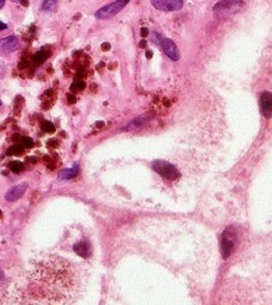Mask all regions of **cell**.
Returning a JSON list of instances; mask_svg holds the SVG:
<instances>
[{
    "label": "cell",
    "instance_id": "cell-4",
    "mask_svg": "<svg viewBox=\"0 0 272 305\" xmlns=\"http://www.w3.org/2000/svg\"><path fill=\"white\" fill-rule=\"evenodd\" d=\"M241 6L242 2L239 0H221L216 2L213 10L214 12L219 14H231L235 13Z\"/></svg>",
    "mask_w": 272,
    "mask_h": 305
},
{
    "label": "cell",
    "instance_id": "cell-20",
    "mask_svg": "<svg viewBox=\"0 0 272 305\" xmlns=\"http://www.w3.org/2000/svg\"><path fill=\"white\" fill-rule=\"evenodd\" d=\"M67 99H68L69 103L73 104V103H75V95H73V94H68Z\"/></svg>",
    "mask_w": 272,
    "mask_h": 305
},
{
    "label": "cell",
    "instance_id": "cell-11",
    "mask_svg": "<svg viewBox=\"0 0 272 305\" xmlns=\"http://www.w3.org/2000/svg\"><path fill=\"white\" fill-rule=\"evenodd\" d=\"M78 171H79V168H78V166L68 168V170L62 171V172L59 174V178L60 179H65V180L73 179V178H75V176L78 175Z\"/></svg>",
    "mask_w": 272,
    "mask_h": 305
},
{
    "label": "cell",
    "instance_id": "cell-1",
    "mask_svg": "<svg viewBox=\"0 0 272 305\" xmlns=\"http://www.w3.org/2000/svg\"><path fill=\"white\" fill-rule=\"evenodd\" d=\"M236 246V232L231 226L227 228L224 231L221 237V254L224 259H228L234 251Z\"/></svg>",
    "mask_w": 272,
    "mask_h": 305
},
{
    "label": "cell",
    "instance_id": "cell-10",
    "mask_svg": "<svg viewBox=\"0 0 272 305\" xmlns=\"http://www.w3.org/2000/svg\"><path fill=\"white\" fill-rule=\"evenodd\" d=\"M73 249H74V252L82 258H88L90 255V247L88 243L84 242V241H82V242H78L77 245H74Z\"/></svg>",
    "mask_w": 272,
    "mask_h": 305
},
{
    "label": "cell",
    "instance_id": "cell-9",
    "mask_svg": "<svg viewBox=\"0 0 272 305\" xmlns=\"http://www.w3.org/2000/svg\"><path fill=\"white\" fill-rule=\"evenodd\" d=\"M260 110H262V113L264 117H271L272 97L270 92H264L260 95Z\"/></svg>",
    "mask_w": 272,
    "mask_h": 305
},
{
    "label": "cell",
    "instance_id": "cell-12",
    "mask_svg": "<svg viewBox=\"0 0 272 305\" xmlns=\"http://www.w3.org/2000/svg\"><path fill=\"white\" fill-rule=\"evenodd\" d=\"M57 6V0H45L42 4V11H47V12H50V11H54Z\"/></svg>",
    "mask_w": 272,
    "mask_h": 305
},
{
    "label": "cell",
    "instance_id": "cell-17",
    "mask_svg": "<svg viewBox=\"0 0 272 305\" xmlns=\"http://www.w3.org/2000/svg\"><path fill=\"white\" fill-rule=\"evenodd\" d=\"M85 86H86L85 83L82 80H79V81H75V83H73V85H72L71 88L73 89V91H82V89L85 88Z\"/></svg>",
    "mask_w": 272,
    "mask_h": 305
},
{
    "label": "cell",
    "instance_id": "cell-19",
    "mask_svg": "<svg viewBox=\"0 0 272 305\" xmlns=\"http://www.w3.org/2000/svg\"><path fill=\"white\" fill-rule=\"evenodd\" d=\"M142 123H143V120H135V121H133L132 123L129 124V127H128V128H126V130L134 129L135 127H140Z\"/></svg>",
    "mask_w": 272,
    "mask_h": 305
},
{
    "label": "cell",
    "instance_id": "cell-14",
    "mask_svg": "<svg viewBox=\"0 0 272 305\" xmlns=\"http://www.w3.org/2000/svg\"><path fill=\"white\" fill-rule=\"evenodd\" d=\"M23 167H24V165H23V162L21 161H12L10 165L11 171L14 173H19L23 170Z\"/></svg>",
    "mask_w": 272,
    "mask_h": 305
},
{
    "label": "cell",
    "instance_id": "cell-22",
    "mask_svg": "<svg viewBox=\"0 0 272 305\" xmlns=\"http://www.w3.org/2000/svg\"><path fill=\"white\" fill-rule=\"evenodd\" d=\"M5 29H7V25L5 24V23L0 22V31H1V30H5Z\"/></svg>",
    "mask_w": 272,
    "mask_h": 305
},
{
    "label": "cell",
    "instance_id": "cell-7",
    "mask_svg": "<svg viewBox=\"0 0 272 305\" xmlns=\"http://www.w3.org/2000/svg\"><path fill=\"white\" fill-rule=\"evenodd\" d=\"M19 46V40L16 36H7L0 41V53L11 54Z\"/></svg>",
    "mask_w": 272,
    "mask_h": 305
},
{
    "label": "cell",
    "instance_id": "cell-24",
    "mask_svg": "<svg viewBox=\"0 0 272 305\" xmlns=\"http://www.w3.org/2000/svg\"><path fill=\"white\" fill-rule=\"evenodd\" d=\"M4 5H5V0H0V10L4 7Z\"/></svg>",
    "mask_w": 272,
    "mask_h": 305
},
{
    "label": "cell",
    "instance_id": "cell-3",
    "mask_svg": "<svg viewBox=\"0 0 272 305\" xmlns=\"http://www.w3.org/2000/svg\"><path fill=\"white\" fill-rule=\"evenodd\" d=\"M152 167L159 175L164 176V178L169 180H175L179 178V172L177 168L166 161H160V160H158V161L153 162Z\"/></svg>",
    "mask_w": 272,
    "mask_h": 305
},
{
    "label": "cell",
    "instance_id": "cell-29",
    "mask_svg": "<svg viewBox=\"0 0 272 305\" xmlns=\"http://www.w3.org/2000/svg\"><path fill=\"white\" fill-rule=\"evenodd\" d=\"M0 106H1V100H0Z\"/></svg>",
    "mask_w": 272,
    "mask_h": 305
},
{
    "label": "cell",
    "instance_id": "cell-2",
    "mask_svg": "<svg viewBox=\"0 0 272 305\" xmlns=\"http://www.w3.org/2000/svg\"><path fill=\"white\" fill-rule=\"evenodd\" d=\"M130 0H116V1L111 2V4L105 5V6L99 8L97 12L94 13L95 18L98 19H108L111 17H115L116 14L120 13L124 7L128 5Z\"/></svg>",
    "mask_w": 272,
    "mask_h": 305
},
{
    "label": "cell",
    "instance_id": "cell-13",
    "mask_svg": "<svg viewBox=\"0 0 272 305\" xmlns=\"http://www.w3.org/2000/svg\"><path fill=\"white\" fill-rule=\"evenodd\" d=\"M23 153H24V146L21 144H16L7 149V155H21Z\"/></svg>",
    "mask_w": 272,
    "mask_h": 305
},
{
    "label": "cell",
    "instance_id": "cell-15",
    "mask_svg": "<svg viewBox=\"0 0 272 305\" xmlns=\"http://www.w3.org/2000/svg\"><path fill=\"white\" fill-rule=\"evenodd\" d=\"M42 129H43V131H45V132H54L55 131V126L53 123H51V122H43V124H42Z\"/></svg>",
    "mask_w": 272,
    "mask_h": 305
},
{
    "label": "cell",
    "instance_id": "cell-18",
    "mask_svg": "<svg viewBox=\"0 0 272 305\" xmlns=\"http://www.w3.org/2000/svg\"><path fill=\"white\" fill-rule=\"evenodd\" d=\"M23 146L27 148H33L34 147V141L30 137H23L22 138Z\"/></svg>",
    "mask_w": 272,
    "mask_h": 305
},
{
    "label": "cell",
    "instance_id": "cell-28",
    "mask_svg": "<svg viewBox=\"0 0 272 305\" xmlns=\"http://www.w3.org/2000/svg\"><path fill=\"white\" fill-rule=\"evenodd\" d=\"M0 216H1V210H0Z\"/></svg>",
    "mask_w": 272,
    "mask_h": 305
},
{
    "label": "cell",
    "instance_id": "cell-6",
    "mask_svg": "<svg viewBox=\"0 0 272 305\" xmlns=\"http://www.w3.org/2000/svg\"><path fill=\"white\" fill-rule=\"evenodd\" d=\"M160 45L163 46L164 53L170 57L171 60L177 61L181 57V54H179V50L176 45V43L173 42L172 40L170 39H161L160 40Z\"/></svg>",
    "mask_w": 272,
    "mask_h": 305
},
{
    "label": "cell",
    "instance_id": "cell-5",
    "mask_svg": "<svg viewBox=\"0 0 272 305\" xmlns=\"http://www.w3.org/2000/svg\"><path fill=\"white\" fill-rule=\"evenodd\" d=\"M150 4L157 10L165 11V12H172L178 11L183 7V0H150Z\"/></svg>",
    "mask_w": 272,
    "mask_h": 305
},
{
    "label": "cell",
    "instance_id": "cell-16",
    "mask_svg": "<svg viewBox=\"0 0 272 305\" xmlns=\"http://www.w3.org/2000/svg\"><path fill=\"white\" fill-rule=\"evenodd\" d=\"M47 57H48V54H45V51H40V53H37L36 55H35V62L42 63V62H45Z\"/></svg>",
    "mask_w": 272,
    "mask_h": 305
},
{
    "label": "cell",
    "instance_id": "cell-26",
    "mask_svg": "<svg viewBox=\"0 0 272 305\" xmlns=\"http://www.w3.org/2000/svg\"><path fill=\"white\" fill-rule=\"evenodd\" d=\"M103 49H105V50H108V49H109V45H108V44L103 45Z\"/></svg>",
    "mask_w": 272,
    "mask_h": 305
},
{
    "label": "cell",
    "instance_id": "cell-25",
    "mask_svg": "<svg viewBox=\"0 0 272 305\" xmlns=\"http://www.w3.org/2000/svg\"><path fill=\"white\" fill-rule=\"evenodd\" d=\"M103 124H104V123H103V122H98V123H97V127H98V128L103 127Z\"/></svg>",
    "mask_w": 272,
    "mask_h": 305
},
{
    "label": "cell",
    "instance_id": "cell-27",
    "mask_svg": "<svg viewBox=\"0 0 272 305\" xmlns=\"http://www.w3.org/2000/svg\"><path fill=\"white\" fill-rule=\"evenodd\" d=\"M147 56H148V57L152 56V53H150V51H147Z\"/></svg>",
    "mask_w": 272,
    "mask_h": 305
},
{
    "label": "cell",
    "instance_id": "cell-21",
    "mask_svg": "<svg viewBox=\"0 0 272 305\" xmlns=\"http://www.w3.org/2000/svg\"><path fill=\"white\" fill-rule=\"evenodd\" d=\"M141 35H142V36H143V37H146V36H147V35H148V30H147V29H146V28H143V29H142V30H141Z\"/></svg>",
    "mask_w": 272,
    "mask_h": 305
},
{
    "label": "cell",
    "instance_id": "cell-8",
    "mask_svg": "<svg viewBox=\"0 0 272 305\" xmlns=\"http://www.w3.org/2000/svg\"><path fill=\"white\" fill-rule=\"evenodd\" d=\"M27 188H28L27 182H23V184L13 186V187L10 188V190L7 191V193L5 194V198H6V200H8V202H16L17 199H19L21 197L24 196Z\"/></svg>",
    "mask_w": 272,
    "mask_h": 305
},
{
    "label": "cell",
    "instance_id": "cell-23",
    "mask_svg": "<svg viewBox=\"0 0 272 305\" xmlns=\"http://www.w3.org/2000/svg\"><path fill=\"white\" fill-rule=\"evenodd\" d=\"M4 279H5L4 273H2L1 269H0V285H1V283H2V281H4Z\"/></svg>",
    "mask_w": 272,
    "mask_h": 305
}]
</instances>
